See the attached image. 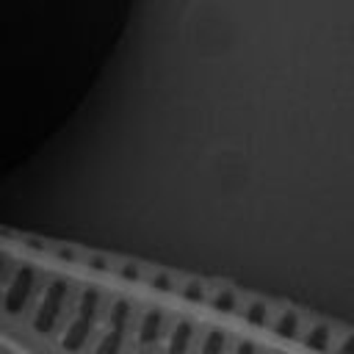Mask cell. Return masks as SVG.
<instances>
[{"label":"cell","instance_id":"obj_11","mask_svg":"<svg viewBox=\"0 0 354 354\" xmlns=\"http://www.w3.org/2000/svg\"><path fill=\"white\" fill-rule=\"evenodd\" d=\"M210 304H213L216 310H221V313H232V310L238 307V296H235V290H230V288H218V290L210 296Z\"/></svg>","mask_w":354,"mask_h":354},{"label":"cell","instance_id":"obj_20","mask_svg":"<svg viewBox=\"0 0 354 354\" xmlns=\"http://www.w3.org/2000/svg\"><path fill=\"white\" fill-rule=\"evenodd\" d=\"M136 354H147V351H136Z\"/></svg>","mask_w":354,"mask_h":354},{"label":"cell","instance_id":"obj_1","mask_svg":"<svg viewBox=\"0 0 354 354\" xmlns=\"http://www.w3.org/2000/svg\"><path fill=\"white\" fill-rule=\"evenodd\" d=\"M97 310H100V290L97 285H88L83 293H80V301H77V310L72 315V321L66 324L64 335H61V346L66 351H80L94 329V321H97Z\"/></svg>","mask_w":354,"mask_h":354},{"label":"cell","instance_id":"obj_14","mask_svg":"<svg viewBox=\"0 0 354 354\" xmlns=\"http://www.w3.org/2000/svg\"><path fill=\"white\" fill-rule=\"evenodd\" d=\"M116 274H119L122 279H141V277H144V274H141V268H138V266H133V263L116 266Z\"/></svg>","mask_w":354,"mask_h":354},{"label":"cell","instance_id":"obj_13","mask_svg":"<svg viewBox=\"0 0 354 354\" xmlns=\"http://www.w3.org/2000/svg\"><path fill=\"white\" fill-rule=\"evenodd\" d=\"M147 282H149L152 288H158V290H177V279H174L171 274H166V271H155V274H149Z\"/></svg>","mask_w":354,"mask_h":354},{"label":"cell","instance_id":"obj_17","mask_svg":"<svg viewBox=\"0 0 354 354\" xmlns=\"http://www.w3.org/2000/svg\"><path fill=\"white\" fill-rule=\"evenodd\" d=\"M335 354H354V335H346V337L337 343Z\"/></svg>","mask_w":354,"mask_h":354},{"label":"cell","instance_id":"obj_18","mask_svg":"<svg viewBox=\"0 0 354 354\" xmlns=\"http://www.w3.org/2000/svg\"><path fill=\"white\" fill-rule=\"evenodd\" d=\"M58 257H64V260H77V252H72V249H53Z\"/></svg>","mask_w":354,"mask_h":354},{"label":"cell","instance_id":"obj_19","mask_svg":"<svg viewBox=\"0 0 354 354\" xmlns=\"http://www.w3.org/2000/svg\"><path fill=\"white\" fill-rule=\"evenodd\" d=\"M268 354H282V351H268Z\"/></svg>","mask_w":354,"mask_h":354},{"label":"cell","instance_id":"obj_16","mask_svg":"<svg viewBox=\"0 0 354 354\" xmlns=\"http://www.w3.org/2000/svg\"><path fill=\"white\" fill-rule=\"evenodd\" d=\"M232 354H257V346H254L249 337H243V340L235 343V351H232Z\"/></svg>","mask_w":354,"mask_h":354},{"label":"cell","instance_id":"obj_9","mask_svg":"<svg viewBox=\"0 0 354 354\" xmlns=\"http://www.w3.org/2000/svg\"><path fill=\"white\" fill-rule=\"evenodd\" d=\"M224 346H227V332L221 326H210L196 348V354H224Z\"/></svg>","mask_w":354,"mask_h":354},{"label":"cell","instance_id":"obj_12","mask_svg":"<svg viewBox=\"0 0 354 354\" xmlns=\"http://www.w3.org/2000/svg\"><path fill=\"white\" fill-rule=\"evenodd\" d=\"M180 296L185 299V301H205V299H210V293H207V288L199 282V279H188L183 288H180Z\"/></svg>","mask_w":354,"mask_h":354},{"label":"cell","instance_id":"obj_3","mask_svg":"<svg viewBox=\"0 0 354 354\" xmlns=\"http://www.w3.org/2000/svg\"><path fill=\"white\" fill-rule=\"evenodd\" d=\"M130 310L133 304L119 296L111 301V313H108V326L94 348V354H119L122 346H124V332H127V321H130Z\"/></svg>","mask_w":354,"mask_h":354},{"label":"cell","instance_id":"obj_4","mask_svg":"<svg viewBox=\"0 0 354 354\" xmlns=\"http://www.w3.org/2000/svg\"><path fill=\"white\" fill-rule=\"evenodd\" d=\"M33 288H36V268L28 266V263H22V266L14 271V277L6 282V296H3L6 313H8V315H17V313L28 304Z\"/></svg>","mask_w":354,"mask_h":354},{"label":"cell","instance_id":"obj_2","mask_svg":"<svg viewBox=\"0 0 354 354\" xmlns=\"http://www.w3.org/2000/svg\"><path fill=\"white\" fill-rule=\"evenodd\" d=\"M66 299H69V282H66L64 277H53V279L44 285V290H41V296H39V301H36V310H33V329L41 332V335L53 332V326L58 324V318H61V313H64Z\"/></svg>","mask_w":354,"mask_h":354},{"label":"cell","instance_id":"obj_15","mask_svg":"<svg viewBox=\"0 0 354 354\" xmlns=\"http://www.w3.org/2000/svg\"><path fill=\"white\" fill-rule=\"evenodd\" d=\"M86 263H88L94 271H111V260H108V257H102V254H88V257H86Z\"/></svg>","mask_w":354,"mask_h":354},{"label":"cell","instance_id":"obj_8","mask_svg":"<svg viewBox=\"0 0 354 354\" xmlns=\"http://www.w3.org/2000/svg\"><path fill=\"white\" fill-rule=\"evenodd\" d=\"M271 329H274L277 337H282V340H293V337L301 332V318H299L296 310H282V313L274 318Z\"/></svg>","mask_w":354,"mask_h":354},{"label":"cell","instance_id":"obj_6","mask_svg":"<svg viewBox=\"0 0 354 354\" xmlns=\"http://www.w3.org/2000/svg\"><path fill=\"white\" fill-rule=\"evenodd\" d=\"M160 329H163V310H160V307H149V310L141 315L138 340H141V343H155V340L160 337Z\"/></svg>","mask_w":354,"mask_h":354},{"label":"cell","instance_id":"obj_10","mask_svg":"<svg viewBox=\"0 0 354 354\" xmlns=\"http://www.w3.org/2000/svg\"><path fill=\"white\" fill-rule=\"evenodd\" d=\"M268 313H271L268 304L260 301V299H249L246 307H243V318H246V324H252V326H266Z\"/></svg>","mask_w":354,"mask_h":354},{"label":"cell","instance_id":"obj_5","mask_svg":"<svg viewBox=\"0 0 354 354\" xmlns=\"http://www.w3.org/2000/svg\"><path fill=\"white\" fill-rule=\"evenodd\" d=\"M191 337H194V321L188 318H180L169 335V343H166V354H188L191 348Z\"/></svg>","mask_w":354,"mask_h":354},{"label":"cell","instance_id":"obj_7","mask_svg":"<svg viewBox=\"0 0 354 354\" xmlns=\"http://www.w3.org/2000/svg\"><path fill=\"white\" fill-rule=\"evenodd\" d=\"M329 340H332V326L324 324V321L310 324V326L304 329V335H301V343H304L307 348H313V351H326V348H329Z\"/></svg>","mask_w":354,"mask_h":354}]
</instances>
